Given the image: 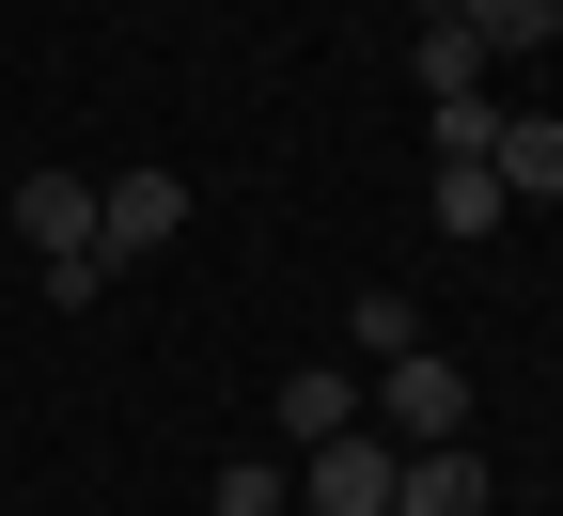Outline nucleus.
I'll return each mask as SVG.
<instances>
[{
	"label": "nucleus",
	"mask_w": 563,
	"mask_h": 516,
	"mask_svg": "<svg viewBox=\"0 0 563 516\" xmlns=\"http://www.w3.org/2000/svg\"><path fill=\"white\" fill-rule=\"evenodd\" d=\"M407 63H422V95H439V110H485V32H470V17H439Z\"/></svg>",
	"instance_id": "1a4fd4ad"
},
{
	"label": "nucleus",
	"mask_w": 563,
	"mask_h": 516,
	"mask_svg": "<svg viewBox=\"0 0 563 516\" xmlns=\"http://www.w3.org/2000/svg\"><path fill=\"white\" fill-rule=\"evenodd\" d=\"M422 204H439V235H454V251H470V235H501V219H517V188L485 173V157H439V188H422Z\"/></svg>",
	"instance_id": "6e6552de"
},
{
	"label": "nucleus",
	"mask_w": 563,
	"mask_h": 516,
	"mask_svg": "<svg viewBox=\"0 0 563 516\" xmlns=\"http://www.w3.org/2000/svg\"><path fill=\"white\" fill-rule=\"evenodd\" d=\"M391 516H485V454H470V438L407 454V470H391Z\"/></svg>",
	"instance_id": "0eeeda50"
},
{
	"label": "nucleus",
	"mask_w": 563,
	"mask_h": 516,
	"mask_svg": "<svg viewBox=\"0 0 563 516\" xmlns=\"http://www.w3.org/2000/svg\"><path fill=\"white\" fill-rule=\"evenodd\" d=\"M16 235H32V266L95 251V173H16Z\"/></svg>",
	"instance_id": "39448f33"
},
{
	"label": "nucleus",
	"mask_w": 563,
	"mask_h": 516,
	"mask_svg": "<svg viewBox=\"0 0 563 516\" xmlns=\"http://www.w3.org/2000/svg\"><path fill=\"white\" fill-rule=\"evenodd\" d=\"M361 422L391 438V454H439V438H470V376H454V360H439V344H407V360H391V376L361 392Z\"/></svg>",
	"instance_id": "f257e3e1"
},
{
	"label": "nucleus",
	"mask_w": 563,
	"mask_h": 516,
	"mask_svg": "<svg viewBox=\"0 0 563 516\" xmlns=\"http://www.w3.org/2000/svg\"><path fill=\"white\" fill-rule=\"evenodd\" d=\"M344 344H361L376 376H391V360L422 344V298H407V282H361V298H344Z\"/></svg>",
	"instance_id": "9d476101"
},
{
	"label": "nucleus",
	"mask_w": 563,
	"mask_h": 516,
	"mask_svg": "<svg viewBox=\"0 0 563 516\" xmlns=\"http://www.w3.org/2000/svg\"><path fill=\"white\" fill-rule=\"evenodd\" d=\"M391 470H407L391 438H376V422H344L329 454H298V516H391Z\"/></svg>",
	"instance_id": "f03ea898"
},
{
	"label": "nucleus",
	"mask_w": 563,
	"mask_h": 516,
	"mask_svg": "<svg viewBox=\"0 0 563 516\" xmlns=\"http://www.w3.org/2000/svg\"><path fill=\"white\" fill-rule=\"evenodd\" d=\"M344 422H361V376H344V360H298V376L266 392V438H282V454H329Z\"/></svg>",
	"instance_id": "20e7f679"
},
{
	"label": "nucleus",
	"mask_w": 563,
	"mask_h": 516,
	"mask_svg": "<svg viewBox=\"0 0 563 516\" xmlns=\"http://www.w3.org/2000/svg\"><path fill=\"white\" fill-rule=\"evenodd\" d=\"M173 235H188V173H110V188H95V251H110V266L173 251Z\"/></svg>",
	"instance_id": "7ed1b4c3"
},
{
	"label": "nucleus",
	"mask_w": 563,
	"mask_h": 516,
	"mask_svg": "<svg viewBox=\"0 0 563 516\" xmlns=\"http://www.w3.org/2000/svg\"><path fill=\"white\" fill-rule=\"evenodd\" d=\"M485 47H563V0H454Z\"/></svg>",
	"instance_id": "f8f14e48"
},
{
	"label": "nucleus",
	"mask_w": 563,
	"mask_h": 516,
	"mask_svg": "<svg viewBox=\"0 0 563 516\" xmlns=\"http://www.w3.org/2000/svg\"><path fill=\"white\" fill-rule=\"evenodd\" d=\"M220 516H298V454H235L220 470Z\"/></svg>",
	"instance_id": "9b49d317"
},
{
	"label": "nucleus",
	"mask_w": 563,
	"mask_h": 516,
	"mask_svg": "<svg viewBox=\"0 0 563 516\" xmlns=\"http://www.w3.org/2000/svg\"><path fill=\"white\" fill-rule=\"evenodd\" d=\"M485 173H501L517 204H563V110H501V141H485Z\"/></svg>",
	"instance_id": "423d86ee"
}]
</instances>
